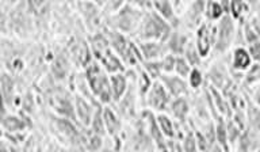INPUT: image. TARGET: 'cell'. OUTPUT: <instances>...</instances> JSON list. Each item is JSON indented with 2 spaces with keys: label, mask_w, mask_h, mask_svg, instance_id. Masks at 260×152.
Returning a JSON list of instances; mask_svg holds the SVG:
<instances>
[{
  "label": "cell",
  "mask_w": 260,
  "mask_h": 152,
  "mask_svg": "<svg viewBox=\"0 0 260 152\" xmlns=\"http://www.w3.org/2000/svg\"><path fill=\"white\" fill-rule=\"evenodd\" d=\"M174 27L164 21L156 11H146L137 32L138 41H157L166 44Z\"/></svg>",
  "instance_id": "cell-1"
},
{
  "label": "cell",
  "mask_w": 260,
  "mask_h": 152,
  "mask_svg": "<svg viewBox=\"0 0 260 152\" xmlns=\"http://www.w3.org/2000/svg\"><path fill=\"white\" fill-rule=\"evenodd\" d=\"M85 80L88 83L89 90L92 91L95 98L101 103L110 105L113 102V94H111V84H110V75L103 70V67L93 60L87 68H85Z\"/></svg>",
  "instance_id": "cell-2"
},
{
  "label": "cell",
  "mask_w": 260,
  "mask_h": 152,
  "mask_svg": "<svg viewBox=\"0 0 260 152\" xmlns=\"http://www.w3.org/2000/svg\"><path fill=\"white\" fill-rule=\"evenodd\" d=\"M144 11L134 7L132 3H125L117 14H114L107 19L110 30H115L122 34H137L141 25Z\"/></svg>",
  "instance_id": "cell-3"
},
{
  "label": "cell",
  "mask_w": 260,
  "mask_h": 152,
  "mask_svg": "<svg viewBox=\"0 0 260 152\" xmlns=\"http://www.w3.org/2000/svg\"><path fill=\"white\" fill-rule=\"evenodd\" d=\"M195 45L201 57L206 58L214 50L217 41V23L203 22L198 29L195 30Z\"/></svg>",
  "instance_id": "cell-4"
},
{
  "label": "cell",
  "mask_w": 260,
  "mask_h": 152,
  "mask_svg": "<svg viewBox=\"0 0 260 152\" xmlns=\"http://www.w3.org/2000/svg\"><path fill=\"white\" fill-rule=\"evenodd\" d=\"M236 38V26L235 19L231 15L223 17L221 21L217 23V41L214 45L215 54L226 53L228 49L231 48Z\"/></svg>",
  "instance_id": "cell-5"
},
{
  "label": "cell",
  "mask_w": 260,
  "mask_h": 152,
  "mask_svg": "<svg viewBox=\"0 0 260 152\" xmlns=\"http://www.w3.org/2000/svg\"><path fill=\"white\" fill-rule=\"evenodd\" d=\"M171 102H172V97L166 90V87L162 86V83L160 80L153 82L145 99V105L148 106V109L156 111L157 114L166 113L170 109Z\"/></svg>",
  "instance_id": "cell-6"
},
{
  "label": "cell",
  "mask_w": 260,
  "mask_h": 152,
  "mask_svg": "<svg viewBox=\"0 0 260 152\" xmlns=\"http://www.w3.org/2000/svg\"><path fill=\"white\" fill-rule=\"evenodd\" d=\"M141 121L145 127L146 133L149 135V137L153 140V143L156 144V149L164 148L167 145L166 136L162 135L161 129L158 127L157 115L154 114V111L150 109H144L141 110Z\"/></svg>",
  "instance_id": "cell-7"
},
{
  "label": "cell",
  "mask_w": 260,
  "mask_h": 152,
  "mask_svg": "<svg viewBox=\"0 0 260 152\" xmlns=\"http://www.w3.org/2000/svg\"><path fill=\"white\" fill-rule=\"evenodd\" d=\"M160 82L162 83V86L166 87V90L170 93L172 99L182 98V97H187L188 95V83L186 79L180 78L176 74H162L160 78Z\"/></svg>",
  "instance_id": "cell-8"
},
{
  "label": "cell",
  "mask_w": 260,
  "mask_h": 152,
  "mask_svg": "<svg viewBox=\"0 0 260 152\" xmlns=\"http://www.w3.org/2000/svg\"><path fill=\"white\" fill-rule=\"evenodd\" d=\"M137 45L141 50L144 62H161L162 57L170 53L164 42L138 41Z\"/></svg>",
  "instance_id": "cell-9"
},
{
  "label": "cell",
  "mask_w": 260,
  "mask_h": 152,
  "mask_svg": "<svg viewBox=\"0 0 260 152\" xmlns=\"http://www.w3.org/2000/svg\"><path fill=\"white\" fill-rule=\"evenodd\" d=\"M76 6L79 11H80L81 17L84 18L88 29L91 32L99 29V26H101V9H99V5L98 3H91V2H80V3H76Z\"/></svg>",
  "instance_id": "cell-10"
},
{
  "label": "cell",
  "mask_w": 260,
  "mask_h": 152,
  "mask_svg": "<svg viewBox=\"0 0 260 152\" xmlns=\"http://www.w3.org/2000/svg\"><path fill=\"white\" fill-rule=\"evenodd\" d=\"M207 79L210 80L211 86L218 88L219 91H225L228 87L233 84V82L229 79V72H228V68L223 63H215L214 66L209 70Z\"/></svg>",
  "instance_id": "cell-11"
},
{
  "label": "cell",
  "mask_w": 260,
  "mask_h": 152,
  "mask_svg": "<svg viewBox=\"0 0 260 152\" xmlns=\"http://www.w3.org/2000/svg\"><path fill=\"white\" fill-rule=\"evenodd\" d=\"M73 103H75V113H76L77 119L84 127H89L93 118V114H95V110L99 106H95L93 103L89 102L88 99H85L84 97H81L80 94L75 95Z\"/></svg>",
  "instance_id": "cell-12"
},
{
  "label": "cell",
  "mask_w": 260,
  "mask_h": 152,
  "mask_svg": "<svg viewBox=\"0 0 260 152\" xmlns=\"http://www.w3.org/2000/svg\"><path fill=\"white\" fill-rule=\"evenodd\" d=\"M205 9H206V2H192L187 5L186 11H184V19L186 25L191 29H198L202 25V19L205 18Z\"/></svg>",
  "instance_id": "cell-13"
},
{
  "label": "cell",
  "mask_w": 260,
  "mask_h": 152,
  "mask_svg": "<svg viewBox=\"0 0 260 152\" xmlns=\"http://www.w3.org/2000/svg\"><path fill=\"white\" fill-rule=\"evenodd\" d=\"M252 56L249 54V50L244 46H237L235 50L232 52L231 57V66L232 70L236 72H244L248 71L253 64H252Z\"/></svg>",
  "instance_id": "cell-14"
},
{
  "label": "cell",
  "mask_w": 260,
  "mask_h": 152,
  "mask_svg": "<svg viewBox=\"0 0 260 152\" xmlns=\"http://www.w3.org/2000/svg\"><path fill=\"white\" fill-rule=\"evenodd\" d=\"M190 41L191 40H188V36L183 33L182 30H179V27H176V29L172 30V33H171L166 44L170 53L175 54V56H183Z\"/></svg>",
  "instance_id": "cell-15"
},
{
  "label": "cell",
  "mask_w": 260,
  "mask_h": 152,
  "mask_svg": "<svg viewBox=\"0 0 260 152\" xmlns=\"http://www.w3.org/2000/svg\"><path fill=\"white\" fill-rule=\"evenodd\" d=\"M110 84H111V94H113V102L118 103L129 90V79L125 72L110 75Z\"/></svg>",
  "instance_id": "cell-16"
},
{
  "label": "cell",
  "mask_w": 260,
  "mask_h": 152,
  "mask_svg": "<svg viewBox=\"0 0 260 152\" xmlns=\"http://www.w3.org/2000/svg\"><path fill=\"white\" fill-rule=\"evenodd\" d=\"M209 90H210L211 98H213L215 111H217L219 115H222L223 118H233V109H232L231 106V102H229V99L222 94V91H219L218 88H215V87L213 86L209 87Z\"/></svg>",
  "instance_id": "cell-17"
},
{
  "label": "cell",
  "mask_w": 260,
  "mask_h": 152,
  "mask_svg": "<svg viewBox=\"0 0 260 152\" xmlns=\"http://www.w3.org/2000/svg\"><path fill=\"white\" fill-rule=\"evenodd\" d=\"M153 10L160 15V17L170 23L174 29L179 27L180 22L176 11L174 9V3L166 2V0H160V2H153Z\"/></svg>",
  "instance_id": "cell-18"
},
{
  "label": "cell",
  "mask_w": 260,
  "mask_h": 152,
  "mask_svg": "<svg viewBox=\"0 0 260 152\" xmlns=\"http://www.w3.org/2000/svg\"><path fill=\"white\" fill-rule=\"evenodd\" d=\"M190 102L187 101L186 97H182V98L172 99L170 109H168V113L179 124H186L187 119H188V114H190Z\"/></svg>",
  "instance_id": "cell-19"
},
{
  "label": "cell",
  "mask_w": 260,
  "mask_h": 152,
  "mask_svg": "<svg viewBox=\"0 0 260 152\" xmlns=\"http://www.w3.org/2000/svg\"><path fill=\"white\" fill-rule=\"evenodd\" d=\"M136 97H138L137 93V86L136 83L130 84L129 90L125 94V97L118 102V110L121 111V114L123 117H133L134 115V109H136Z\"/></svg>",
  "instance_id": "cell-20"
},
{
  "label": "cell",
  "mask_w": 260,
  "mask_h": 152,
  "mask_svg": "<svg viewBox=\"0 0 260 152\" xmlns=\"http://www.w3.org/2000/svg\"><path fill=\"white\" fill-rule=\"evenodd\" d=\"M2 127H3V131L7 133H19L27 129L28 124L19 115L11 114V113L8 114L4 110L3 117H2Z\"/></svg>",
  "instance_id": "cell-21"
},
{
  "label": "cell",
  "mask_w": 260,
  "mask_h": 152,
  "mask_svg": "<svg viewBox=\"0 0 260 152\" xmlns=\"http://www.w3.org/2000/svg\"><path fill=\"white\" fill-rule=\"evenodd\" d=\"M103 119H105L106 131L111 137L117 139L121 132V119L119 115L113 110V107L106 106L103 107Z\"/></svg>",
  "instance_id": "cell-22"
},
{
  "label": "cell",
  "mask_w": 260,
  "mask_h": 152,
  "mask_svg": "<svg viewBox=\"0 0 260 152\" xmlns=\"http://www.w3.org/2000/svg\"><path fill=\"white\" fill-rule=\"evenodd\" d=\"M156 115H157L158 127H160L162 135L166 136L167 140H176L179 135H182L183 137V132L176 128V124L172 121L170 115L166 114V113H158Z\"/></svg>",
  "instance_id": "cell-23"
},
{
  "label": "cell",
  "mask_w": 260,
  "mask_h": 152,
  "mask_svg": "<svg viewBox=\"0 0 260 152\" xmlns=\"http://www.w3.org/2000/svg\"><path fill=\"white\" fill-rule=\"evenodd\" d=\"M54 109L57 110L58 114H61L65 118L73 119L76 118V113H75V103L71 102V99L67 95L57 94L54 97Z\"/></svg>",
  "instance_id": "cell-24"
},
{
  "label": "cell",
  "mask_w": 260,
  "mask_h": 152,
  "mask_svg": "<svg viewBox=\"0 0 260 152\" xmlns=\"http://www.w3.org/2000/svg\"><path fill=\"white\" fill-rule=\"evenodd\" d=\"M137 70L138 71H137V79H136V86H137L138 98L145 103L146 95H148L150 87H152V84H153V80H152V78H150L149 75L146 74L145 71L142 70L141 67H138Z\"/></svg>",
  "instance_id": "cell-25"
},
{
  "label": "cell",
  "mask_w": 260,
  "mask_h": 152,
  "mask_svg": "<svg viewBox=\"0 0 260 152\" xmlns=\"http://www.w3.org/2000/svg\"><path fill=\"white\" fill-rule=\"evenodd\" d=\"M214 128H215V140L221 147L226 152H229V140H228V125L226 118H223L222 115H217L214 118Z\"/></svg>",
  "instance_id": "cell-26"
},
{
  "label": "cell",
  "mask_w": 260,
  "mask_h": 152,
  "mask_svg": "<svg viewBox=\"0 0 260 152\" xmlns=\"http://www.w3.org/2000/svg\"><path fill=\"white\" fill-rule=\"evenodd\" d=\"M225 15L221 2H206V9H205V19L209 23H218Z\"/></svg>",
  "instance_id": "cell-27"
},
{
  "label": "cell",
  "mask_w": 260,
  "mask_h": 152,
  "mask_svg": "<svg viewBox=\"0 0 260 152\" xmlns=\"http://www.w3.org/2000/svg\"><path fill=\"white\" fill-rule=\"evenodd\" d=\"M182 147L184 152H199L198 141H197V136L192 127H186V133L183 132Z\"/></svg>",
  "instance_id": "cell-28"
},
{
  "label": "cell",
  "mask_w": 260,
  "mask_h": 152,
  "mask_svg": "<svg viewBox=\"0 0 260 152\" xmlns=\"http://www.w3.org/2000/svg\"><path fill=\"white\" fill-rule=\"evenodd\" d=\"M183 56H184V58H186L187 62L190 63V66L192 67V68H201V66H202L203 58L201 57V54H199L198 49H197L195 41L188 42V45H187Z\"/></svg>",
  "instance_id": "cell-29"
},
{
  "label": "cell",
  "mask_w": 260,
  "mask_h": 152,
  "mask_svg": "<svg viewBox=\"0 0 260 152\" xmlns=\"http://www.w3.org/2000/svg\"><path fill=\"white\" fill-rule=\"evenodd\" d=\"M83 141H84L85 148L89 152H98L102 148V144H103V136L98 135V133H95V132L89 129L87 132V135L84 136Z\"/></svg>",
  "instance_id": "cell-30"
},
{
  "label": "cell",
  "mask_w": 260,
  "mask_h": 152,
  "mask_svg": "<svg viewBox=\"0 0 260 152\" xmlns=\"http://www.w3.org/2000/svg\"><path fill=\"white\" fill-rule=\"evenodd\" d=\"M89 129L92 132H95V133H98V135H106V125L105 119H103V107L102 106L96 107L92 121H91V125H89Z\"/></svg>",
  "instance_id": "cell-31"
},
{
  "label": "cell",
  "mask_w": 260,
  "mask_h": 152,
  "mask_svg": "<svg viewBox=\"0 0 260 152\" xmlns=\"http://www.w3.org/2000/svg\"><path fill=\"white\" fill-rule=\"evenodd\" d=\"M2 94H3L4 106H7L8 103H11L10 101H12V97H14V83H12L11 76H8L6 72L2 75Z\"/></svg>",
  "instance_id": "cell-32"
},
{
  "label": "cell",
  "mask_w": 260,
  "mask_h": 152,
  "mask_svg": "<svg viewBox=\"0 0 260 152\" xmlns=\"http://www.w3.org/2000/svg\"><path fill=\"white\" fill-rule=\"evenodd\" d=\"M141 68L145 71L146 74L149 75L153 82L160 80V78H161L162 70H161V63L160 62H144L141 64Z\"/></svg>",
  "instance_id": "cell-33"
},
{
  "label": "cell",
  "mask_w": 260,
  "mask_h": 152,
  "mask_svg": "<svg viewBox=\"0 0 260 152\" xmlns=\"http://www.w3.org/2000/svg\"><path fill=\"white\" fill-rule=\"evenodd\" d=\"M228 125V140H229V145H233L236 141H239L241 135H243V128L240 127L239 124H236L233 119H226Z\"/></svg>",
  "instance_id": "cell-34"
},
{
  "label": "cell",
  "mask_w": 260,
  "mask_h": 152,
  "mask_svg": "<svg viewBox=\"0 0 260 152\" xmlns=\"http://www.w3.org/2000/svg\"><path fill=\"white\" fill-rule=\"evenodd\" d=\"M187 83H188V86L192 90H199L203 86V83H205V76H203L202 70L201 68H192L191 74L187 78Z\"/></svg>",
  "instance_id": "cell-35"
},
{
  "label": "cell",
  "mask_w": 260,
  "mask_h": 152,
  "mask_svg": "<svg viewBox=\"0 0 260 152\" xmlns=\"http://www.w3.org/2000/svg\"><path fill=\"white\" fill-rule=\"evenodd\" d=\"M191 71H192V67L184 58V56H178V58H176V67H175V74L187 80L188 75L191 74Z\"/></svg>",
  "instance_id": "cell-36"
},
{
  "label": "cell",
  "mask_w": 260,
  "mask_h": 152,
  "mask_svg": "<svg viewBox=\"0 0 260 152\" xmlns=\"http://www.w3.org/2000/svg\"><path fill=\"white\" fill-rule=\"evenodd\" d=\"M249 10V6L243 2H231V17L235 21H243L244 14Z\"/></svg>",
  "instance_id": "cell-37"
},
{
  "label": "cell",
  "mask_w": 260,
  "mask_h": 152,
  "mask_svg": "<svg viewBox=\"0 0 260 152\" xmlns=\"http://www.w3.org/2000/svg\"><path fill=\"white\" fill-rule=\"evenodd\" d=\"M176 58L178 56H175L172 53H168L167 56L162 57L161 63V70L162 74H175V67H176Z\"/></svg>",
  "instance_id": "cell-38"
},
{
  "label": "cell",
  "mask_w": 260,
  "mask_h": 152,
  "mask_svg": "<svg viewBox=\"0 0 260 152\" xmlns=\"http://www.w3.org/2000/svg\"><path fill=\"white\" fill-rule=\"evenodd\" d=\"M243 36H244V40L248 42V45H251V44H255V42L259 41V36H257V33H256L255 29L252 27V25L249 23V22L244 23Z\"/></svg>",
  "instance_id": "cell-39"
},
{
  "label": "cell",
  "mask_w": 260,
  "mask_h": 152,
  "mask_svg": "<svg viewBox=\"0 0 260 152\" xmlns=\"http://www.w3.org/2000/svg\"><path fill=\"white\" fill-rule=\"evenodd\" d=\"M259 79H260V66L259 64H253V66L247 71V74H245V76H244V80H245L247 84L251 86V84L257 82Z\"/></svg>",
  "instance_id": "cell-40"
},
{
  "label": "cell",
  "mask_w": 260,
  "mask_h": 152,
  "mask_svg": "<svg viewBox=\"0 0 260 152\" xmlns=\"http://www.w3.org/2000/svg\"><path fill=\"white\" fill-rule=\"evenodd\" d=\"M36 137L34 136H30L26 139V141L22 145V152H34L36 151Z\"/></svg>",
  "instance_id": "cell-41"
},
{
  "label": "cell",
  "mask_w": 260,
  "mask_h": 152,
  "mask_svg": "<svg viewBox=\"0 0 260 152\" xmlns=\"http://www.w3.org/2000/svg\"><path fill=\"white\" fill-rule=\"evenodd\" d=\"M248 50H249V54L252 56V58L255 62H259L260 60V41L255 42V44H251L248 46Z\"/></svg>",
  "instance_id": "cell-42"
},
{
  "label": "cell",
  "mask_w": 260,
  "mask_h": 152,
  "mask_svg": "<svg viewBox=\"0 0 260 152\" xmlns=\"http://www.w3.org/2000/svg\"><path fill=\"white\" fill-rule=\"evenodd\" d=\"M251 121L253 124V127H256V129L260 131V110H253L251 111Z\"/></svg>",
  "instance_id": "cell-43"
},
{
  "label": "cell",
  "mask_w": 260,
  "mask_h": 152,
  "mask_svg": "<svg viewBox=\"0 0 260 152\" xmlns=\"http://www.w3.org/2000/svg\"><path fill=\"white\" fill-rule=\"evenodd\" d=\"M252 97H253V101L256 102L257 106H260V86H257L255 88V91L252 93Z\"/></svg>",
  "instance_id": "cell-44"
},
{
  "label": "cell",
  "mask_w": 260,
  "mask_h": 152,
  "mask_svg": "<svg viewBox=\"0 0 260 152\" xmlns=\"http://www.w3.org/2000/svg\"><path fill=\"white\" fill-rule=\"evenodd\" d=\"M0 152H11V149H10V145H8V143L4 139H3V141H2V148H0Z\"/></svg>",
  "instance_id": "cell-45"
},
{
  "label": "cell",
  "mask_w": 260,
  "mask_h": 152,
  "mask_svg": "<svg viewBox=\"0 0 260 152\" xmlns=\"http://www.w3.org/2000/svg\"><path fill=\"white\" fill-rule=\"evenodd\" d=\"M210 152H226V151H225V149H223V148L221 147V145H219L218 143H215L214 145L211 147Z\"/></svg>",
  "instance_id": "cell-46"
},
{
  "label": "cell",
  "mask_w": 260,
  "mask_h": 152,
  "mask_svg": "<svg viewBox=\"0 0 260 152\" xmlns=\"http://www.w3.org/2000/svg\"><path fill=\"white\" fill-rule=\"evenodd\" d=\"M157 152H172V151H171V148L168 147V145H166L164 148H160V149H157Z\"/></svg>",
  "instance_id": "cell-47"
}]
</instances>
